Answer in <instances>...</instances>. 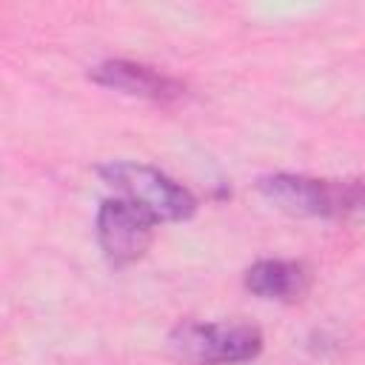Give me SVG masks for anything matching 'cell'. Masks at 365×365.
<instances>
[{
    "instance_id": "obj_1",
    "label": "cell",
    "mask_w": 365,
    "mask_h": 365,
    "mask_svg": "<svg viewBox=\"0 0 365 365\" xmlns=\"http://www.w3.org/2000/svg\"><path fill=\"white\" fill-rule=\"evenodd\" d=\"M100 174L140 211H145L154 222L160 220H185L194 214L197 200L177 185L171 177L151 165L140 163H108L100 168Z\"/></svg>"
},
{
    "instance_id": "obj_2",
    "label": "cell",
    "mask_w": 365,
    "mask_h": 365,
    "mask_svg": "<svg viewBox=\"0 0 365 365\" xmlns=\"http://www.w3.org/2000/svg\"><path fill=\"white\" fill-rule=\"evenodd\" d=\"M171 348L191 365H234L254 359L262 336L240 322H185L171 334Z\"/></svg>"
},
{
    "instance_id": "obj_3",
    "label": "cell",
    "mask_w": 365,
    "mask_h": 365,
    "mask_svg": "<svg viewBox=\"0 0 365 365\" xmlns=\"http://www.w3.org/2000/svg\"><path fill=\"white\" fill-rule=\"evenodd\" d=\"M259 191L282 211L299 217H342L359 205V182L314 180L302 174H274L259 180Z\"/></svg>"
},
{
    "instance_id": "obj_4",
    "label": "cell",
    "mask_w": 365,
    "mask_h": 365,
    "mask_svg": "<svg viewBox=\"0 0 365 365\" xmlns=\"http://www.w3.org/2000/svg\"><path fill=\"white\" fill-rule=\"evenodd\" d=\"M154 237V220L131 205L128 200H106L97 211V240L103 254L114 265H128L140 259Z\"/></svg>"
},
{
    "instance_id": "obj_5",
    "label": "cell",
    "mask_w": 365,
    "mask_h": 365,
    "mask_svg": "<svg viewBox=\"0 0 365 365\" xmlns=\"http://www.w3.org/2000/svg\"><path fill=\"white\" fill-rule=\"evenodd\" d=\"M91 80L106 88H114L131 97H145V100H174L182 94V86L174 77L154 71L151 66L128 63V60L100 63L97 68H91Z\"/></svg>"
},
{
    "instance_id": "obj_6",
    "label": "cell",
    "mask_w": 365,
    "mask_h": 365,
    "mask_svg": "<svg viewBox=\"0 0 365 365\" xmlns=\"http://www.w3.org/2000/svg\"><path fill=\"white\" fill-rule=\"evenodd\" d=\"M245 288L262 299H297L308 288V271L291 259H259L245 274Z\"/></svg>"
}]
</instances>
